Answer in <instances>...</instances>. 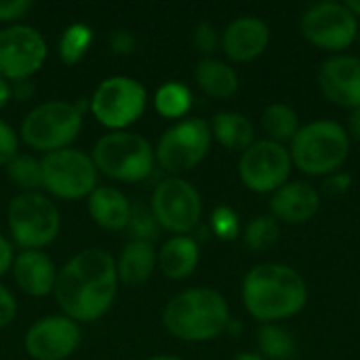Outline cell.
Instances as JSON below:
<instances>
[{"label": "cell", "instance_id": "e575fe53", "mask_svg": "<svg viewBox=\"0 0 360 360\" xmlns=\"http://www.w3.org/2000/svg\"><path fill=\"white\" fill-rule=\"evenodd\" d=\"M34 8L32 0H0V21L13 23L23 19Z\"/></svg>", "mask_w": 360, "mask_h": 360}, {"label": "cell", "instance_id": "7bdbcfd3", "mask_svg": "<svg viewBox=\"0 0 360 360\" xmlns=\"http://www.w3.org/2000/svg\"><path fill=\"white\" fill-rule=\"evenodd\" d=\"M346 6H348V8H350L354 15H356V19H359L360 17V0H348V2H346Z\"/></svg>", "mask_w": 360, "mask_h": 360}, {"label": "cell", "instance_id": "1f68e13d", "mask_svg": "<svg viewBox=\"0 0 360 360\" xmlns=\"http://www.w3.org/2000/svg\"><path fill=\"white\" fill-rule=\"evenodd\" d=\"M211 230L221 240H234L240 234L238 215L230 207H217L211 215Z\"/></svg>", "mask_w": 360, "mask_h": 360}, {"label": "cell", "instance_id": "60d3db41", "mask_svg": "<svg viewBox=\"0 0 360 360\" xmlns=\"http://www.w3.org/2000/svg\"><path fill=\"white\" fill-rule=\"evenodd\" d=\"M350 131H352V135L360 139V108L356 110H352V116H350Z\"/></svg>", "mask_w": 360, "mask_h": 360}, {"label": "cell", "instance_id": "8fae6325", "mask_svg": "<svg viewBox=\"0 0 360 360\" xmlns=\"http://www.w3.org/2000/svg\"><path fill=\"white\" fill-rule=\"evenodd\" d=\"M293 160L283 143L259 139L253 141L238 160V177L243 186L255 194H274L289 181Z\"/></svg>", "mask_w": 360, "mask_h": 360}, {"label": "cell", "instance_id": "4316f807", "mask_svg": "<svg viewBox=\"0 0 360 360\" xmlns=\"http://www.w3.org/2000/svg\"><path fill=\"white\" fill-rule=\"evenodd\" d=\"M257 346L264 352V356L272 360H289L297 350L295 338L274 323L262 325L257 329Z\"/></svg>", "mask_w": 360, "mask_h": 360}, {"label": "cell", "instance_id": "74e56055", "mask_svg": "<svg viewBox=\"0 0 360 360\" xmlns=\"http://www.w3.org/2000/svg\"><path fill=\"white\" fill-rule=\"evenodd\" d=\"M13 262H15L13 245H11V240L6 236L0 234V276H4L13 268Z\"/></svg>", "mask_w": 360, "mask_h": 360}, {"label": "cell", "instance_id": "4fadbf2b", "mask_svg": "<svg viewBox=\"0 0 360 360\" xmlns=\"http://www.w3.org/2000/svg\"><path fill=\"white\" fill-rule=\"evenodd\" d=\"M302 36L325 51H344L359 38V19L346 2H319L312 4L300 23Z\"/></svg>", "mask_w": 360, "mask_h": 360}, {"label": "cell", "instance_id": "2e32d148", "mask_svg": "<svg viewBox=\"0 0 360 360\" xmlns=\"http://www.w3.org/2000/svg\"><path fill=\"white\" fill-rule=\"evenodd\" d=\"M319 86L323 95L340 108H360V57L331 55L319 70Z\"/></svg>", "mask_w": 360, "mask_h": 360}, {"label": "cell", "instance_id": "4dcf8cb0", "mask_svg": "<svg viewBox=\"0 0 360 360\" xmlns=\"http://www.w3.org/2000/svg\"><path fill=\"white\" fill-rule=\"evenodd\" d=\"M131 236V240H139V243H150L154 245L160 236V226L152 213V209L143 207V205H133L129 224L124 228Z\"/></svg>", "mask_w": 360, "mask_h": 360}, {"label": "cell", "instance_id": "d6986e66", "mask_svg": "<svg viewBox=\"0 0 360 360\" xmlns=\"http://www.w3.org/2000/svg\"><path fill=\"white\" fill-rule=\"evenodd\" d=\"M11 270L17 287L32 297H44L55 291L57 270L53 259L42 251L17 253Z\"/></svg>", "mask_w": 360, "mask_h": 360}, {"label": "cell", "instance_id": "9a60e30c", "mask_svg": "<svg viewBox=\"0 0 360 360\" xmlns=\"http://www.w3.org/2000/svg\"><path fill=\"white\" fill-rule=\"evenodd\" d=\"M80 325L65 314H51L36 321L25 338L23 348L34 360H65L80 346Z\"/></svg>", "mask_w": 360, "mask_h": 360}, {"label": "cell", "instance_id": "603a6c76", "mask_svg": "<svg viewBox=\"0 0 360 360\" xmlns=\"http://www.w3.org/2000/svg\"><path fill=\"white\" fill-rule=\"evenodd\" d=\"M194 78L200 91L213 99H230L238 91V74L234 72V68L215 57L200 59Z\"/></svg>", "mask_w": 360, "mask_h": 360}, {"label": "cell", "instance_id": "d590c367", "mask_svg": "<svg viewBox=\"0 0 360 360\" xmlns=\"http://www.w3.org/2000/svg\"><path fill=\"white\" fill-rule=\"evenodd\" d=\"M108 42H110L112 53H116V55H131L135 51V46H137V38L133 36V32H129L124 27L114 30L110 34V40Z\"/></svg>", "mask_w": 360, "mask_h": 360}, {"label": "cell", "instance_id": "d4e9b609", "mask_svg": "<svg viewBox=\"0 0 360 360\" xmlns=\"http://www.w3.org/2000/svg\"><path fill=\"white\" fill-rule=\"evenodd\" d=\"M262 129L268 135L266 139L285 146V141L291 143V139L297 135L302 124H300L297 112L291 105L276 101V103H270L264 110V114H262Z\"/></svg>", "mask_w": 360, "mask_h": 360}, {"label": "cell", "instance_id": "7a4b0ae2", "mask_svg": "<svg viewBox=\"0 0 360 360\" xmlns=\"http://www.w3.org/2000/svg\"><path fill=\"white\" fill-rule=\"evenodd\" d=\"M243 304L262 325L291 319L308 304V285L287 264H257L243 278Z\"/></svg>", "mask_w": 360, "mask_h": 360}, {"label": "cell", "instance_id": "f1b7e54d", "mask_svg": "<svg viewBox=\"0 0 360 360\" xmlns=\"http://www.w3.org/2000/svg\"><path fill=\"white\" fill-rule=\"evenodd\" d=\"M8 179L23 192H38L42 188V167L40 160L27 154H17L6 165Z\"/></svg>", "mask_w": 360, "mask_h": 360}, {"label": "cell", "instance_id": "cb8c5ba5", "mask_svg": "<svg viewBox=\"0 0 360 360\" xmlns=\"http://www.w3.org/2000/svg\"><path fill=\"white\" fill-rule=\"evenodd\" d=\"M211 135L226 150L245 152L255 141L253 122L240 112H217L211 120Z\"/></svg>", "mask_w": 360, "mask_h": 360}, {"label": "cell", "instance_id": "f546056e", "mask_svg": "<svg viewBox=\"0 0 360 360\" xmlns=\"http://www.w3.org/2000/svg\"><path fill=\"white\" fill-rule=\"evenodd\" d=\"M281 238L278 221L272 215H257L245 226V243L251 251H268Z\"/></svg>", "mask_w": 360, "mask_h": 360}, {"label": "cell", "instance_id": "8992f818", "mask_svg": "<svg viewBox=\"0 0 360 360\" xmlns=\"http://www.w3.org/2000/svg\"><path fill=\"white\" fill-rule=\"evenodd\" d=\"M91 158L103 175L116 181L135 184L152 175L156 156L152 143L133 131H110L97 139Z\"/></svg>", "mask_w": 360, "mask_h": 360}, {"label": "cell", "instance_id": "e0dca14e", "mask_svg": "<svg viewBox=\"0 0 360 360\" xmlns=\"http://www.w3.org/2000/svg\"><path fill=\"white\" fill-rule=\"evenodd\" d=\"M270 44V27L255 15H243L230 21L221 34V49L228 59L247 63L264 55Z\"/></svg>", "mask_w": 360, "mask_h": 360}, {"label": "cell", "instance_id": "484cf974", "mask_svg": "<svg viewBox=\"0 0 360 360\" xmlns=\"http://www.w3.org/2000/svg\"><path fill=\"white\" fill-rule=\"evenodd\" d=\"M154 108L165 118H184L192 108V91L177 80L165 82L154 93Z\"/></svg>", "mask_w": 360, "mask_h": 360}, {"label": "cell", "instance_id": "d6a6232c", "mask_svg": "<svg viewBox=\"0 0 360 360\" xmlns=\"http://www.w3.org/2000/svg\"><path fill=\"white\" fill-rule=\"evenodd\" d=\"M192 42L194 46L205 53V55H211L213 51H217V46H221V34L217 32V27L209 21H200L196 23L194 27V34H192Z\"/></svg>", "mask_w": 360, "mask_h": 360}, {"label": "cell", "instance_id": "f6af8a7d", "mask_svg": "<svg viewBox=\"0 0 360 360\" xmlns=\"http://www.w3.org/2000/svg\"><path fill=\"white\" fill-rule=\"evenodd\" d=\"M359 40H360V30H359Z\"/></svg>", "mask_w": 360, "mask_h": 360}, {"label": "cell", "instance_id": "277c9868", "mask_svg": "<svg viewBox=\"0 0 360 360\" xmlns=\"http://www.w3.org/2000/svg\"><path fill=\"white\" fill-rule=\"evenodd\" d=\"M293 165L312 177L335 173L350 154V135L335 120H312L291 139Z\"/></svg>", "mask_w": 360, "mask_h": 360}, {"label": "cell", "instance_id": "836d02e7", "mask_svg": "<svg viewBox=\"0 0 360 360\" xmlns=\"http://www.w3.org/2000/svg\"><path fill=\"white\" fill-rule=\"evenodd\" d=\"M17 146H19V139H17V133L15 129L0 120V167L8 165L15 156H17Z\"/></svg>", "mask_w": 360, "mask_h": 360}, {"label": "cell", "instance_id": "ffe728a7", "mask_svg": "<svg viewBox=\"0 0 360 360\" xmlns=\"http://www.w3.org/2000/svg\"><path fill=\"white\" fill-rule=\"evenodd\" d=\"M131 211H133L131 200L116 188L97 186L89 194V215L103 230H112V232L124 230Z\"/></svg>", "mask_w": 360, "mask_h": 360}, {"label": "cell", "instance_id": "44dd1931", "mask_svg": "<svg viewBox=\"0 0 360 360\" xmlns=\"http://www.w3.org/2000/svg\"><path fill=\"white\" fill-rule=\"evenodd\" d=\"M200 262V247L192 236H173L156 253L160 272L171 281L188 278Z\"/></svg>", "mask_w": 360, "mask_h": 360}, {"label": "cell", "instance_id": "ba28073f", "mask_svg": "<svg viewBox=\"0 0 360 360\" xmlns=\"http://www.w3.org/2000/svg\"><path fill=\"white\" fill-rule=\"evenodd\" d=\"M148 105L146 86L131 76H110L95 89L89 108L95 120L112 131H127Z\"/></svg>", "mask_w": 360, "mask_h": 360}, {"label": "cell", "instance_id": "3957f363", "mask_svg": "<svg viewBox=\"0 0 360 360\" xmlns=\"http://www.w3.org/2000/svg\"><path fill=\"white\" fill-rule=\"evenodd\" d=\"M230 323L228 302L209 287L186 289L162 310L165 329L181 342H211L224 335Z\"/></svg>", "mask_w": 360, "mask_h": 360}, {"label": "cell", "instance_id": "8d00e7d4", "mask_svg": "<svg viewBox=\"0 0 360 360\" xmlns=\"http://www.w3.org/2000/svg\"><path fill=\"white\" fill-rule=\"evenodd\" d=\"M17 316V302L13 297V293L0 285V329L8 327Z\"/></svg>", "mask_w": 360, "mask_h": 360}, {"label": "cell", "instance_id": "9c48e42d", "mask_svg": "<svg viewBox=\"0 0 360 360\" xmlns=\"http://www.w3.org/2000/svg\"><path fill=\"white\" fill-rule=\"evenodd\" d=\"M211 141L213 135L207 120L184 118L160 135L154 156L160 169L177 177L179 173H188L205 160L211 150Z\"/></svg>", "mask_w": 360, "mask_h": 360}, {"label": "cell", "instance_id": "5b68a950", "mask_svg": "<svg viewBox=\"0 0 360 360\" xmlns=\"http://www.w3.org/2000/svg\"><path fill=\"white\" fill-rule=\"evenodd\" d=\"M89 108L86 99L63 101L53 99L36 105L21 122L23 141L44 154L65 150L78 137Z\"/></svg>", "mask_w": 360, "mask_h": 360}, {"label": "cell", "instance_id": "52a82bcc", "mask_svg": "<svg viewBox=\"0 0 360 360\" xmlns=\"http://www.w3.org/2000/svg\"><path fill=\"white\" fill-rule=\"evenodd\" d=\"M13 240L23 251H40L51 245L61 228V217L49 196L40 192L17 194L6 211Z\"/></svg>", "mask_w": 360, "mask_h": 360}, {"label": "cell", "instance_id": "f35d334b", "mask_svg": "<svg viewBox=\"0 0 360 360\" xmlns=\"http://www.w3.org/2000/svg\"><path fill=\"white\" fill-rule=\"evenodd\" d=\"M34 93H36V86H34V82L30 78L27 80H17V82L11 84V95L15 99H19V101H30L34 97Z\"/></svg>", "mask_w": 360, "mask_h": 360}, {"label": "cell", "instance_id": "7c38bea8", "mask_svg": "<svg viewBox=\"0 0 360 360\" xmlns=\"http://www.w3.org/2000/svg\"><path fill=\"white\" fill-rule=\"evenodd\" d=\"M150 209L160 230L173 232L175 236H188L202 217V198L190 181L169 177L156 186Z\"/></svg>", "mask_w": 360, "mask_h": 360}, {"label": "cell", "instance_id": "5bb4252c", "mask_svg": "<svg viewBox=\"0 0 360 360\" xmlns=\"http://www.w3.org/2000/svg\"><path fill=\"white\" fill-rule=\"evenodd\" d=\"M46 55V40L36 27L15 23L0 32V76L4 80L32 78L44 65Z\"/></svg>", "mask_w": 360, "mask_h": 360}, {"label": "cell", "instance_id": "6da1fadb", "mask_svg": "<svg viewBox=\"0 0 360 360\" xmlns=\"http://www.w3.org/2000/svg\"><path fill=\"white\" fill-rule=\"evenodd\" d=\"M53 293L65 316L76 323H95L116 300V259L103 249H84L76 253L57 272Z\"/></svg>", "mask_w": 360, "mask_h": 360}, {"label": "cell", "instance_id": "30bf717a", "mask_svg": "<svg viewBox=\"0 0 360 360\" xmlns=\"http://www.w3.org/2000/svg\"><path fill=\"white\" fill-rule=\"evenodd\" d=\"M42 188L63 200L89 198L97 188V167L89 154L76 148L57 150L40 158Z\"/></svg>", "mask_w": 360, "mask_h": 360}, {"label": "cell", "instance_id": "83f0119b", "mask_svg": "<svg viewBox=\"0 0 360 360\" xmlns=\"http://www.w3.org/2000/svg\"><path fill=\"white\" fill-rule=\"evenodd\" d=\"M93 42V30L84 23H72L63 30L61 38H59V57L63 63L74 65L78 63L89 46Z\"/></svg>", "mask_w": 360, "mask_h": 360}, {"label": "cell", "instance_id": "ab89813d", "mask_svg": "<svg viewBox=\"0 0 360 360\" xmlns=\"http://www.w3.org/2000/svg\"><path fill=\"white\" fill-rule=\"evenodd\" d=\"M13 99V95H11V84H8V80H4L2 76H0V110L2 108H6V103Z\"/></svg>", "mask_w": 360, "mask_h": 360}, {"label": "cell", "instance_id": "ac0fdd59", "mask_svg": "<svg viewBox=\"0 0 360 360\" xmlns=\"http://www.w3.org/2000/svg\"><path fill=\"white\" fill-rule=\"evenodd\" d=\"M321 207L319 190L306 181H287L270 198V213L276 221L306 224Z\"/></svg>", "mask_w": 360, "mask_h": 360}, {"label": "cell", "instance_id": "7402d4cb", "mask_svg": "<svg viewBox=\"0 0 360 360\" xmlns=\"http://www.w3.org/2000/svg\"><path fill=\"white\" fill-rule=\"evenodd\" d=\"M156 249L150 243H139V240H131L116 264V272H118V281L129 285V287H139L143 283L150 281L154 268H156Z\"/></svg>", "mask_w": 360, "mask_h": 360}, {"label": "cell", "instance_id": "b9f144b4", "mask_svg": "<svg viewBox=\"0 0 360 360\" xmlns=\"http://www.w3.org/2000/svg\"><path fill=\"white\" fill-rule=\"evenodd\" d=\"M234 360H266L262 354H253V352H243V354H238Z\"/></svg>", "mask_w": 360, "mask_h": 360}, {"label": "cell", "instance_id": "ee69618b", "mask_svg": "<svg viewBox=\"0 0 360 360\" xmlns=\"http://www.w3.org/2000/svg\"><path fill=\"white\" fill-rule=\"evenodd\" d=\"M148 360H184L179 359V356H171V354H160V356H152V359Z\"/></svg>", "mask_w": 360, "mask_h": 360}]
</instances>
